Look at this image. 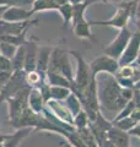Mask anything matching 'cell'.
I'll return each instance as SVG.
<instances>
[{"label": "cell", "mask_w": 140, "mask_h": 147, "mask_svg": "<svg viewBox=\"0 0 140 147\" xmlns=\"http://www.w3.org/2000/svg\"><path fill=\"white\" fill-rule=\"evenodd\" d=\"M122 88L119 82L109 74L106 76L105 84L100 90H97L99 100L106 109L119 112L128 102L122 97Z\"/></svg>", "instance_id": "obj_1"}, {"label": "cell", "mask_w": 140, "mask_h": 147, "mask_svg": "<svg viewBox=\"0 0 140 147\" xmlns=\"http://www.w3.org/2000/svg\"><path fill=\"white\" fill-rule=\"evenodd\" d=\"M87 6H88V4L86 1L74 4L73 5V10H74L73 11V21H71L73 30H74V33H75L76 37H79V38L88 39V40H91V42L96 43L97 38L91 32L90 22L85 18V10L87 9Z\"/></svg>", "instance_id": "obj_2"}, {"label": "cell", "mask_w": 140, "mask_h": 147, "mask_svg": "<svg viewBox=\"0 0 140 147\" xmlns=\"http://www.w3.org/2000/svg\"><path fill=\"white\" fill-rule=\"evenodd\" d=\"M130 38H132V33H130V31L127 27H124V28L120 30V32L118 33V36L116 37V39L107 48L103 49V54L116 59V60H118V59L122 57V54L124 53Z\"/></svg>", "instance_id": "obj_3"}, {"label": "cell", "mask_w": 140, "mask_h": 147, "mask_svg": "<svg viewBox=\"0 0 140 147\" xmlns=\"http://www.w3.org/2000/svg\"><path fill=\"white\" fill-rule=\"evenodd\" d=\"M119 67L120 66L118 60L108 57V55H102V57L96 58L95 60L90 63V69L93 77H96L97 74L100 72H107L111 75H114L119 70Z\"/></svg>", "instance_id": "obj_4"}, {"label": "cell", "mask_w": 140, "mask_h": 147, "mask_svg": "<svg viewBox=\"0 0 140 147\" xmlns=\"http://www.w3.org/2000/svg\"><path fill=\"white\" fill-rule=\"evenodd\" d=\"M139 52H140V31L132 34V38H130L124 53L118 59L119 66H125L133 64L135 59L139 57Z\"/></svg>", "instance_id": "obj_5"}, {"label": "cell", "mask_w": 140, "mask_h": 147, "mask_svg": "<svg viewBox=\"0 0 140 147\" xmlns=\"http://www.w3.org/2000/svg\"><path fill=\"white\" fill-rule=\"evenodd\" d=\"M38 24V20H27L21 22H10L0 20V36H17L23 33L31 25Z\"/></svg>", "instance_id": "obj_6"}, {"label": "cell", "mask_w": 140, "mask_h": 147, "mask_svg": "<svg viewBox=\"0 0 140 147\" xmlns=\"http://www.w3.org/2000/svg\"><path fill=\"white\" fill-rule=\"evenodd\" d=\"M25 47V65L23 70L26 72H31L36 70V63H37V54H38V45L35 42H26L23 43Z\"/></svg>", "instance_id": "obj_7"}, {"label": "cell", "mask_w": 140, "mask_h": 147, "mask_svg": "<svg viewBox=\"0 0 140 147\" xmlns=\"http://www.w3.org/2000/svg\"><path fill=\"white\" fill-rule=\"evenodd\" d=\"M32 11L31 9L27 10L25 7H7L5 12L3 13V20L10 21V22H21V21H27L32 17Z\"/></svg>", "instance_id": "obj_8"}, {"label": "cell", "mask_w": 140, "mask_h": 147, "mask_svg": "<svg viewBox=\"0 0 140 147\" xmlns=\"http://www.w3.org/2000/svg\"><path fill=\"white\" fill-rule=\"evenodd\" d=\"M107 139H108L116 147H129L130 139L127 131H123L117 126L112 125L107 131Z\"/></svg>", "instance_id": "obj_9"}, {"label": "cell", "mask_w": 140, "mask_h": 147, "mask_svg": "<svg viewBox=\"0 0 140 147\" xmlns=\"http://www.w3.org/2000/svg\"><path fill=\"white\" fill-rule=\"evenodd\" d=\"M47 104H48V107L50 108V110L53 112V114L58 119H60L62 121L67 123V124H70V125H74L73 124V114L70 113V110L68 109V107H64L60 103H58V100L55 99H49L47 100Z\"/></svg>", "instance_id": "obj_10"}, {"label": "cell", "mask_w": 140, "mask_h": 147, "mask_svg": "<svg viewBox=\"0 0 140 147\" xmlns=\"http://www.w3.org/2000/svg\"><path fill=\"white\" fill-rule=\"evenodd\" d=\"M52 54V49L49 47H42L38 49L37 54V63H36V70L39 72H47L49 65V59Z\"/></svg>", "instance_id": "obj_11"}, {"label": "cell", "mask_w": 140, "mask_h": 147, "mask_svg": "<svg viewBox=\"0 0 140 147\" xmlns=\"http://www.w3.org/2000/svg\"><path fill=\"white\" fill-rule=\"evenodd\" d=\"M43 102H44V99L41 94V91L38 88L31 90L30 96H29V107L35 113L39 114L43 110Z\"/></svg>", "instance_id": "obj_12"}, {"label": "cell", "mask_w": 140, "mask_h": 147, "mask_svg": "<svg viewBox=\"0 0 140 147\" xmlns=\"http://www.w3.org/2000/svg\"><path fill=\"white\" fill-rule=\"evenodd\" d=\"M48 10H59V6L53 0H33L31 11L32 13L39 12V11H48Z\"/></svg>", "instance_id": "obj_13"}, {"label": "cell", "mask_w": 140, "mask_h": 147, "mask_svg": "<svg viewBox=\"0 0 140 147\" xmlns=\"http://www.w3.org/2000/svg\"><path fill=\"white\" fill-rule=\"evenodd\" d=\"M31 131V127H22V129H18V131L12 134L11 137L9 140H6L4 142V147H17L18 142H20L23 137H25L29 132Z\"/></svg>", "instance_id": "obj_14"}, {"label": "cell", "mask_w": 140, "mask_h": 147, "mask_svg": "<svg viewBox=\"0 0 140 147\" xmlns=\"http://www.w3.org/2000/svg\"><path fill=\"white\" fill-rule=\"evenodd\" d=\"M11 61H12L14 71L23 70V65H25V47H23V44L17 48V52L14 55Z\"/></svg>", "instance_id": "obj_15"}, {"label": "cell", "mask_w": 140, "mask_h": 147, "mask_svg": "<svg viewBox=\"0 0 140 147\" xmlns=\"http://www.w3.org/2000/svg\"><path fill=\"white\" fill-rule=\"evenodd\" d=\"M71 91L62 86H50V98L55 100H64L69 97Z\"/></svg>", "instance_id": "obj_16"}, {"label": "cell", "mask_w": 140, "mask_h": 147, "mask_svg": "<svg viewBox=\"0 0 140 147\" xmlns=\"http://www.w3.org/2000/svg\"><path fill=\"white\" fill-rule=\"evenodd\" d=\"M60 13H62V17H63V20H64V26H63V28L64 30H67L69 25H70V22L73 21V4H70V3H67V4H64V5H62L59 7V10H58Z\"/></svg>", "instance_id": "obj_17"}, {"label": "cell", "mask_w": 140, "mask_h": 147, "mask_svg": "<svg viewBox=\"0 0 140 147\" xmlns=\"http://www.w3.org/2000/svg\"><path fill=\"white\" fill-rule=\"evenodd\" d=\"M26 33L27 31L17 36H0V42H5V43H10L12 45H16V47H21L26 42Z\"/></svg>", "instance_id": "obj_18"}, {"label": "cell", "mask_w": 140, "mask_h": 147, "mask_svg": "<svg viewBox=\"0 0 140 147\" xmlns=\"http://www.w3.org/2000/svg\"><path fill=\"white\" fill-rule=\"evenodd\" d=\"M33 0H0V6L5 7H32Z\"/></svg>", "instance_id": "obj_19"}, {"label": "cell", "mask_w": 140, "mask_h": 147, "mask_svg": "<svg viewBox=\"0 0 140 147\" xmlns=\"http://www.w3.org/2000/svg\"><path fill=\"white\" fill-rule=\"evenodd\" d=\"M65 100H67V107L70 110V113L73 114V117H75L76 114L81 110V103H80V100H79V98L74 93H70L69 97L65 99Z\"/></svg>", "instance_id": "obj_20"}, {"label": "cell", "mask_w": 140, "mask_h": 147, "mask_svg": "<svg viewBox=\"0 0 140 147\" xmlns=\"http://www.w3.org/2000/svg\"><path fill=\"white\" fill-rule=\"evenodd\" d=\"M112 124H113L114 126H117L118 129H120V130L129 132L138 123L135 121L132 117H127V118H123V119H120V120L116 121V123H112Z\"/></svg>", "instance_id": "obj_21"}, {"label": "cell", "mask_w": 140, "mask_h": 147, "mask_svg": "<svg viewBox=\"0 0 140 147\" xmlns=\"http://www.w3.org/2000/svg\"><path fill=\"white\" fill-rule=\"evenodd\" d=\"M88 117L85 110H80L75 117H74V126H75L76 129H84V127H87L88 126Z\"/></svg>", "instance_id": "obj_22"}, {"label": "cell", "mask_w": 140, "mask_h": 147, "mask_svg": "<svg viewBox=\"0 0 140 147\" xmlns=\"http://www.w3.org/2000/svg\"><path fill=\"white\" fill-rule=\"evenodd\" d=\"M134 109H135V103H134V100H129V102L125 104L122 109H120L119 114L114 118V120L112 121V123H116V121H118V120H120V119H123V118L130 117V115H132V113L134 112Z\"/></svg>", "instance_id": "obj_23"}, {"label": "cell", "mask_w": 140, "mask_h": 147, "mask_svg": "<svg viewBox=\"0 0 140 147\" xmlns=\"http://www.w3.org/2000/svg\"><path fill=\"white\" fill-rule=\"evenodd\" d=\"M17 48L16 45H12L10 43H5V42H0V53L4 57H6L7 59H12L14 55L16 54L17 52Z\"/></svg>", "instance_id": "obj_24"}, {"label": "cell", "mask_w": 140, "mask_h": 147, "mask_svg": "<svg viewBox=\"0 0 140 147\" xmlns=\"http://www.w3.org/2000/svg\"><path fill=\"white\" fill-rule=\"evenodd\" d=\"M14 71H9V70H0V85L4 86L10 81L11 76H12Z\"/></svg>", "instance_id": "obj_25"}, {"label": "cell", "mask_w": 140, "mask_h": 147, "mask_svg": "<svg viewBox=\"0 0 140 147\" xmlns=\"http://www.w3.org/2000/svg\"><path fill=\"white\" fill-rule=\"evenodd\" d=\"M128 134L129 135H134V136H137V137H139V139H140V124L138 123L137 125H135L132 130L128 132Z\"/></svg>", "instance_id": "obj_26"}, {"label": "cell", "mask_w": 140, "mask_h": 147, "mask_svg": "<svg viewBox=\"0 0 140 147\" xmlns=\"http://www.w3.org/2000/svg\"><path fill=\"white\" fill-rule=\"evenodd\" d=\"M84 1H86L88 5H92V4L99 3V1H120V0H84Z\"/></svg>", "instance_id": "obj_27"}, {"label": "cell", "mask_w": 140, "mask_h": 147, "mask_svg": "<svg viewBox=\"0 0 140 147\" xmlns=\"http://www.w3.org/2000/svg\"><path fill=\"white\" fill-rule=\"evenodd\" d=\"M100 147H116L113 144H112V142L107 139V140H105L103 142H102V144L100 145Z\"/></svg>", "instance_id": "obj_28"}, {"label": "cell", "mask_w": 140, "mask_h": 147, "mask_svg": "<svg viewBox=\"0 0 140 147\" xmlns=\"http://www.w3.org/2000/svg\"><path fill=\"white\" fill-rule=\"evenodd\" d=\"M134 15L138 17V20L140 18V0H138V1H137V6H135V13H134Z\"/></svg>", "instance_id": "obj_29"}, {"label": "cell", "mask_w": 140, "mask_h": 147, "mask_svg": "<svg viewBox=\"0 0 140 147\" xmlns=\"http://www.w3.org/2000/svg\"><path fill=\"white\" fill-rule=\"evenodd\" d=\"M7 7H5V6H0V20H1V17H3V13L5 12V10H6Z\"/></svg>", "instance_id": "obj_30"}, {"label": "cell", "mask_w": 140, "mask_h": 147, "mask_svg": "<svg viewBox=\"0 0 140 147\" xmlns=\"http://www.w3.org/2000/svg\"><path fill=\"white\" fill-rule=\"evenodd\" d=\"M68 1H69L70 4H73V5H74V4H79V3H82L84 0H68Z\"/></svg>", "instance_id": "obj_31"}, {"label": "cell", "mask_w": 140, "mask_h": 147, "mask_svg": "<svg viewBox=\"0 0 140 147\" xmlns=\"http://www.w3.org/2000/svg\"><path fill=\"white\" fill-rule=\"evenodd\" d=\"M134 90H140V80L135 84V86H134Z\"/></svg>", "instance_id": "obj_32"}, {"label": "cell", "mask_w": 140, "mask_h": 147, "mask_svg": "<svg viewBox=\"0 0 140 147\" xmlns=\"http://www.w3.org/2000/svg\"><path fill=\"white\" fill-rule=\"evenodd\" d=\"M137 27H138V31H140V18L137 21Z\"/></svg>", "instance_id": "obj_33"}, {"label": "cell", "mask_w": 140, "mask_h": 147, "mask_svg": "<svg viewBox=\"0 0 140 147\" xmlns=\"http://www.w3.org/2000/svg\"><path fill=\"white\" fill-rule=\"evenodd\" d=\"M1 90H3V86L0 85V93H1Z\"/></svg>", "instance_id": "obj_34"}, {"label": "cell", "mask_w": 140, "mask_h": 147, "mask_svg": "<svg viewBox=\"0 0 140 147\" xmlns=\"http://www.w3.org/2000/svg\"><path fill=\"white\" fill-rule=\"evenodd\" d=\"M0 147H4V144H0Z\"/></svg>", "instance_id": "obj_35"}, {"label": "cell", "mask_w": 140, "mask_h": 147, "mask_svg": "<svg viewBox=\"0 0 140 147\" xmlns=\"http://www.w3.org/2000/svg\"><path fill=\"white\" fill-rule=\"evenodd\" d=\"M139 55H140V52H139Z\"/></svg>", "instance_id": "obj_36"}, {"label": "cell", "mask_w": 140, "mask_h": 147, "mask_svg": "<svg viewBox=\"0 0 140 147\" xmlns=\"http://www.w3.org/2000/svg\"><path fill=\"white\" fill-rule=\"evenodd\" d=\"M139 91H140V90H139Z\"/></svg>", "instance_id": "obj_37"}]
</instances>
